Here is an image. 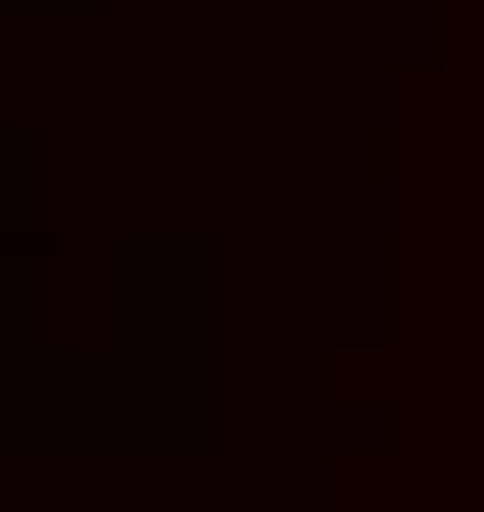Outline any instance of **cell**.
<instances>
[{"label":"cell","instance_id":"3","mask_svg":"<svg viewBox=\"0 0 484 512\" xmlns=\"http://www.w3.org/2000/svg\"><path fill=\"white\" fill-rule=\"evenodd\" d=\"M0 229L28 236V132H0Z\"/></svg>","mask_w":484,"mask_h":512},{"label":"cell","instance_id":"2","mask_svg":"<svg viewBox=\"0 0 484 512\" xmlns=\"http://www.w3.org/2000/svg\"><path fill=\"white\" fill-rule=\"evenodd\" d=\"M381 97H388V125H436L450 111L443 70H388L381 77Z\"/></svg>","mask_w":484,"mask_h":512},{"label":"cell","instance_id":"1","mask_svg":"<svg viewBox=\"0 0 484 512\" xmlns=\"http://www.w3.org/2000/svg\"><path fill=\"white\" fill-rule=\"evenodd\" d=\"M381 222H388V236H436L443 222H450V187L443 180H388V194H381Z\"/></svg>","mask_w":484,"mask_h":512},{"label":"cell","instance_id":"4","mask_svg":"<svg viewBox=\"0 0 484 512\" xmlns=\"http://www.w3.org/2000/svg\"><path fill=\"white\" fill-rule=\"evenodd\" d=\"M28 340V291H0V346Z\"/></svg>","mask_w":484,"mask_h":512},{"label":"cell","instance_id":"5","mask_svg":"<svg viewBox=\"0 0 484 512\" xmlns=\"http://www.w3.org/2000/svg\"><path fill=\"white\" fill-rule=\"evenodd\" d=\"M0 291H56V270H21V263H0Z\"/></svg>","mask_w":484,"mask_h":512}]
</instances>
